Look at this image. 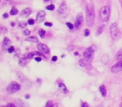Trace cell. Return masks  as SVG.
Returning <instances> with one entry per match:
<instances>
[{"instance_id":"6da1fadb","label":"cell","mask_w":122,"mask_h":107,"mask_svg":"<svg viewBox=\"0 0 122 107\" xmlns=\"http://www.w3.org/2000/svg\"><path fill=\"white\" fill-rule=\"evenodd\" d=\"M95 7L92 4L87 5L86 8V24L89 27H92L95 23Z\"/></svg>"},{"instance_id":"7a4b0ae2","label":"cell","mask_w":122,"mask_h":107,"mask_svg":"<svg viewBox=\"0 0 122 107\" xmlns=\"http://www.w3.org/2000/svg\"><path fill=\"white\" fill-rule=\"evenodd\" d=\"M110 36L113 40H118L120 38V31L116 24H112L110 28Z\"/></svg>"},{"instance_id":"3957f363","label":"cell","mask_w":122,"mask_h":107,"mask_svg":"<svg viewBox=\"0 0 122 107\" xmlns=\"http://www.w3.org/2000/svg\"><path fill=\"white\" fill-rule=\"evenodd\" d=\"M100 19L103 22H108L110 16V9L109 6H104L100 11Z\"/></svg>"},{"instance_id":"277c9868","label":"cell","mask_w":122,"mask_h":107,"mask_svg":"<svg viewBox=\"0 0 122 107\" xmlns=\"http://www.w3.org/2000/svg\"><path fill=\"white\" fill-rule=\"evenodd\" d=\"M94 54H95V51H94L92 47H90L85 49V52H84V59H85V61H87L88 63H91L94 59Z\"/></svg>"},{"instance_id":"5b68a950","label":"cell","mask_w":122,"mask_h":107,"mask_svg":"<svg viewBox=\"0 0 122 107\" xmlns=\"http://www.w3.org/2000/svg\"><path fill=\"white\" fill-rule=\"evenodd\" d=\"M19 90H20V85L15 81L11 82L7 87V91L9 94H14L15 92H17Z\"/></svg>"},{"instance_id":"8992f818","label":"cell","mask_w":122,"mask_h":107,"mask_svg":"<svg viewBox=\"0 0 122 107\" xmlns=\"http://www.w3.org/2000/svg\"><path fill=\"white\" fill-rule=\"evenodd\" d=\"M17 76H18V78H19V80L21 81V83H22L23 85L26 87V88H29V87L31 86V85H32V84H31V82L29 81V79H28L27 77L24 76L22 73H20V72H18Z\"/></svg>"},{"instance_id":"52a82bcc","label":"cell","mask_w":122,"mask_h":107,"mask_svg":"<svg viewBox=\"0 0 122 107\" xmlns=\"http://www.w3.org/2000/svg\"><path fill=\"white\" fill-rule=\"evenodd\" d=\"M57 14L59 17L64 18V19L68 16V14H67V5L65 3H63V4L59 6V8L58 9Z\"/></svg>"},{"instance_id":"ba28073f","label":"cell","mask_w":122,"mask_h":107,"mask_svg":"<svg viewBox=\"0 0 122 107\" xmlns=\"http://www.w3.org/2000/svg\"><path fill=\"white\" fill-rule=\"evenodd\" d=\"M84 22V17H83V14L80 13L78 15L76 16V19H75V27L76 29H80V27L82 26Z\"/></svg>"},{"instance_id":"9c48e42d","label":"cell","mask_w":122,"mask_h":107,"mask_svg":"<svg viewBox=\"0 0 122 107\" xmlns=\"http://www.w3.org/2000/svg\"><path fill=\"white\" fill-rule=\"evenodd\" d=\"M37 47H38V49H39V52L43 53V54H44V55H49V49L46 44H39Z\"/></svg>"},{"instance_id":"30bf717a","label":"cell","mask_w":122,"mask_h":107,"mask_svg":"<svg viewBox=\"0 0 122 107\" xmlns=\"http://www.w3.org/2000/svg\"><path fill=\"white\" fill-rule=\"evenodd\" d=\"M44 19H45V12L43 10L39 11L37 14V17H36V23L37 24H40V23L44 22Z\"/></svg>"},{"instance_id":"8fae6325","label":"cell","mask_w":122,"mask_h":107,"mask_svg":"<svg viewBox=\"0 0 122 107\" xmlns=\"http://www.w3.org/2000/svg\"><path fill=\"white\" fill-rule=\"evenodd\" d=\"M10 44H11V41L9 38H4V41H3V44H2V48H3V50L4 52L8 51L9 48L10 47Z\"/></svg>"},{"instance_id":"7c38bea8","label":"cell","mask_w":122,"mask_h":107,"mask_svg":"<svg viewBox=\"0 0 122 107\" xmlns=\"http://www.w3.org/2000/svg\"><path fill=\"white\" fill-rule=\"evenodd\" d=\"M122 70V65H121V61H119L118 63H116L115 65L111 67V72L113 73H119Z\"/></svg>"},{"instance_id":"4fadbf2b","label":"cell","mask_w":122,"mask_h":107,"mask_svg":"<svg viewBox=\"0 0 122 107\" xmlns=\"http://www.w3.org/2000/svg\"><path fill=\"white\" fill-rule=\"evenodd\" d=\"M30 14H31V9L30 8H26V9H23L21 11L20 14H19V16L22 18H27L30 15Z\"/></svg>"},{"instance_id":"5bb4252c","label":"cell","mask_w":122,"mask_h":107,"mask_svg":"<svg viewBox=\"0 0 122 107\" xmlns=\"http://www.w3.org/2000/svg\"><path fill=\"white\" fill-rule=\"evenodd\" d=\"M79 65L81 67H83V68L88 69V70H91L92 69L91 65H90V63H88L87 61H85V60H80V61H79Z\"/></svg>"},{"instance_id":"9a60e30c","label":"cell","mask_w":122,"mask_h":107,"mask_svg":"<svg viewBox=\"0 0 122 107\" xmlns=\"http://www.w3.org/2000/svg\"><path fill=\"white\" fill-rule=\"evenodd\" d=\"M59 89L61 92H63L64 94L68 93V90H67V87L65 85V84L63 83H59Z\"/></svg>"},{"instance_id":"2e32d148","label":"cell","mask_w":122,"mask_h":107,"mask_svg":"<svg viewBox=\"0 0 122 107\" xmlns=\"http://www.w3.org/2000/svg\"><path fill=\"white\" fill-rule=\"evenodd\" d=\"M25 40L28 41V42H31V43H38L39 42V40H38V39L35 37V36H29V37L26 38Z\"/></svg>"},{"instance_id":"e0dca14e","label":"cell","mask_w":122,"mask_h":107,"mask_svg":"<svg viewBox=\"0 0 122 107\" xmlns=\"http://www.w3.org/2000/svg\"><path fill=\"white\" fill-rule=\"evenodd\" d=\"M28 63H29V61L27 60V59H24V58L20 59V60H19V65H20L21 67L26 66V65H28Z\"/></svg>"},{"instance_id":"ac0fdd59","label":"cell","mask_w":122,"mask_h":107,"mask_svg":"<svg viewBox=\"0 0 122 107\" xmlns=\"http://www.w3.org/2000/svg\"><path fill=\"white\" fill-rule=\"evenodd\" d=\"M15 103L17 104L18 106H19V107H29V105H28L27 104L23 102L21 100H15Z\"/></svg>"},{"instance_id":"d6986e66","label":"cell","mask_w":122,"mask_h":107,"mask_svg":"<svg viewBox=\"0 0 122 107\" xmlns=\"http://www.w3.org/2000/svg\"><path fill=\"white\" fill-rule=\"evenodd\" d=\"M104 29H105V24H101L100 26H99L96 30V36H99L100 34H101L103 33Z\"/></svg>"},{"instance_id":"ffe728a7","label":"cell","mask_w":122,"mask_h":107,"mask_svg":"<svg viewBox=\"0 0 122 107\" xmlns=\"http://www.w3.org/2000/svg\"><path fill=\"white\" fill-rule=\"evenodd\" d=\"M100 94H101L102 96L105 97V95H106V88H105V86L104 85H102L100 86Z\"/></svg>"},{"instance_id":"44dd1931","label":"cell","mask_w":122,"mask_h":107,"mask_svg":"<svg viewBox=\"0 0 122 107\" xmlns=\"http://www.w3.org/2000/svg\"><path fill=\"white\" fill-rule=\"evenodd\" d=\"M35 55L34 53H26V54H24V55H23V58L24 59H27V60H29V59H32L34 58V55Z\"/></svg>"},{"instance_id":"7402d4cb","label":"cell","mask_w":122,"mask_h":107,"mask_svg":"<svg viewBox=\"0 0 122 107\" xmlns=\"http://www.w3.org/2000/svg\"><path fill=\"white\" fill-rule=\"evenodd\" d=\"M115 60H122V48L117 52L116 55H115Z\"/></svg>"},{"instance_id":"603a6c76","label":"cell","mask_w":122,"mask_h":107,"mask_svg":"<svg viewBox=\"0 0 122 107\" xmlns=\"http://www.w3.org/2000/svg\"><path fill=\"white\" fill-rule=\"evenodd\" d=\"M19 14V10H18L16 8H13L12 9H11L10 11V14L11 15H16V14Z\"/></svg>"},{"instance_id":"cb8c5ba5","label":"cell","mask_w":122,"mask_h":107,"mask_svg":"<svg viewBox=\"0 0 122 107\" xmlns=\"http://www.w3.org/2000/svg\"><path fill=\"white\" fill-rule=\"evenodd\" d=\"M57 106H58L57 104L54 105V104H53L51 101H48V102H47V104H46L45 106H44V107H57Z\"/></svg>"},{"instance_id":"d4e9b609","label":"cell","mask_w":122,"mask_h":107,"mask_svg":"<svg viewBox=\"0 0 122 107\" xmlns=\"http://www.w3.org/2000/svg\"><path fill=\"white\" fill-rule=\"evenodd\" d=\"M39 36H40V38L44 39V38L45 37V31H44V29H39Z\"/></svg>"},{"instance_id":"484cf974","label":"cell","mask_w":122,"mask_h":107,"mask_svg":"<svg viewBox=\"0 0 122 107\" xmlns=\"http://www.w3.org/2000/svg\"><path fill=\"white\" fill-rule=\"evenodd\" d=\"M19 27L21 28V29H25L27 27V23L25 22H20L19 24Z\"/></svg>"},{"instance_id":"4316f807","label":"cell","mask_w":122,"mask_h":107,"mask_svg":"<svg viewBox=\"0 0 122 107\" xmlns=\"http://www.w3.org/2000/svg\"><path fill=\"white\" fill-rule=\"evenodd\" d=\"M46 9H47L48 10L52 11V10H54V4H49V5H48L47 7H46Z\"/></svg>"},{"instance_id":"83f0119b","label":"cell","mask_w":122,"mask_h":107,"mask_svg":"<svg viewBox=\"0 0 122 107\" xmlns=\"http://www.w3.org/2000/svg\"><path fill=\"white\" fill-rule=\"evenodd\" d=\"M14 50H15V49H14V46H10V47L9 48V49H8V52L10 53V54H12V53L14 52Z\"/></svg>"},{"instance_id":"f1b7e54d","label":"cell","mask_w":122,"mask_h":107,"mask_svg":"<svg viewBox=\"0 0 122 107\" xmlns=\"http://www.w3.org/2000/svg\"><path fill=\"white\" fill-rule=\"evenodd\" d=\"M23 34H24V35L29 36V34H30V31H29V29H24V30L23 31Z\"/></svg>"},{"instance_id":"f546056e","label":"cell","mask_w":122,"mask_h":107,"mask_svg":"<svg viewBox=\"0 0 122 107\" xmlns=\"http://www.w3.org/2000/svg\"><path fill=\"white\" fill-rule=\"evenodd\" d=\"M66 25L68 26V27H69V29H74V25L71 24V23L68 22V23H67V24H66Z\"/></svg>"},{"instance_id":"4dcf8cb0","label":"cell","mask_w":122,"mask_h":107,"mask_svg":"<svg viewBox=\"0 0 122 107\" xmlns=\"http://www.w3.org/2000/svg\"><path fill=\"white\" fill-rule=\"evenodd\" d=\"M34 23H35V21H34L33 19H29V20H28V24H30V25H33Z\"/></svg>"},{"instance_id":"1f68e13d","label":"cell","mask_w":122,"mask_h":107,"mask_svg":"<svg viewBox=\"0 0 122 107\" xmlns=\"http://www.w3.org/2000/svg\"><path fill=\"white\" fill-rule=\"evenodd\" d=\"M7 107H19V106H17V105H15L13 103H9L7 105Z\"/></svg>"},{"instance_id":"d6a6232c","label":"cell","mask_w":122,"mask_h":107,"mask_svg":"<svg viewBox=\"0 0 122 107\" xmlns=\"http://www.w3.org/2000/svg\"><path fill=\"white\" fill-rule=\"evenodd\" d=\"M90 35V30L89 29H85V37H87V36Z\"/></svg>"},{"instance_id":"836d02e7","label":"cell","mask_w":122,"mask_h":107,"mask_svg":"<svg viewBox=\"0 0 122 107\" xmlns=\"http://www.w3.org/2000/svg\"><path fill=\"white\" fill-rule=\"evenodd\" d=\"M44 24H45V26H48V27H51V26L53 25L52 23H49V22H46Z\"/></svg>"},{"instance_id":"e575fe53","label":"cell","mask_w":122,"mask_h":107,"mask_svg":"<svg viewBox=\"0 0 122 107\" xmlns=\"http://www.w3.org/2000/svg\"><path fill=\"white\" fill-rule=\"evenodd\" d=\"M73 49H75V46H73V45H70V46H69V48H68V50H69V51H71Z\"/></svg>"},{"instance_id":"d590c367","label":"cell","mask_w":122,"mask_h":107,"mask_svg":"<svg viewBox=\"0 0 122 107\" xmlns=\"http://www.w3.org/2000/svg\"><path fill=\"white\" fill-rule=\"evenodd\" d=\"M81 107H89V105L86 103V102H84V103L82 104V106Z\"/></svg>"},{"instance_id":"8d00e7d4","label":"cell","mask_w":122,"mask_h":107,"mask_svg":"<svg viewBox=\"0 0 122 107\" xmlns=\"http://www.w3.org/2000/svg\"><path fill=\"white\" fill-rule=\"evenodd\" d=\"M35 60H36L37 62H40L41 60H42V59H41L40 57H36V58H35Z\"/></svg>"},{"instance_id":"74e56055","label":"cell","mask_w":122,"mask_h":107,"mask_svg":"<svg viewBox=\"0 0 122 107\" xmlns=\"http://www.w3.org/2000/svg\"><path fill=\"white\" fill-rule=\"evenodd\" d=\"M52 61L53 62H55V61H57V56H54L52 58Z\"/></svg>"},{"instance_id":"f35d334b","label":"cell","mask_w":122,"mask_h":107,"mask_svg":"<svg viewBox=\"0 0 122 107\" xmlns=\"http://www.w3.org/2000/svg\"><path fill=\"white\" fill-rule=\"evenodd\" d=\"M3 17H4V19H6V18L9 17V14H8L7 13H5V14H4V15H3Z\"/></svg>"},{"instance_id":"ab89813d","label":"cell","mask_w":122,"mask_h":107,"mask_svg":"<svg viewBox=\"0 0 122 107\" xmlns=\"http://www.w3.org/2000/svg\"><path fill=\"white\" fill-rule=\"evenodd\" d=\"M19 55V49H17V50H16V55H15V56L17 57Z\"/></svg>"},{"instance_id":"60d3db41","label":"cell","mask_w":122,"mask_h":107,"mask_svg":"<svg viewBox=\"0 0 122 107\" xmlns=\"http://www.w3.org/2000/svg\"><path fill=\"white\" fill-rule=\"evenodd\" d=\"M1 29H2V32H3V33L5 32V31H6V32H7V29H5L4 27H1Z\"/></svg>"},{"instance_id":"b9f144b4","label":"cell","mask_w":122,"mask_h":107,"mask_svg":"<svg viewBox=\"0 0 122 107\" xmlns=\"http://www.w3.org/2000/svg\"><path fill=\"white\" fill-rule=\"evenodd\" d=\"M44 2H48V1H49V0H44Z\"/></svg>"},{"instance_id":"7bdbcfd3","label":"cell","mask_w":122,"mask_h":107,"mask_svg":"<svg viewBox=\"0 0 122 107\" xmlns=\"http://www.w3.org/2000/svg\"><path fill=\"white\" fill-rule=\"evenodd\" d=\"M1 107H7V105H3V106H1Z\"/></svg>"},{"instance_id":"ee69618b","label":"cell","mask_w":122,"mask_h":107,"mask_svg":"<svg viewBox=\"0 0 122 107\" xmlns=\"http://www.w3.org/2000/svg\"><path fill=\"white\" fill-rule=\"evenodd\" d=\"M120 107H122V104H120Z\"/></svg>"},{"instance_id":"f6af8a7d","label":"cell","mask_w":122,"mask_h":107,"mask_svg":"<svg viewBox=\"0 0 122 107\" xmlns=\"http://www.w3.org/2000/svg\"><path fill=\"white\" fill-rule=\"evenodd\" d=\"M121 65H122V60H121Z\"/></svg>"}]
</instances>
